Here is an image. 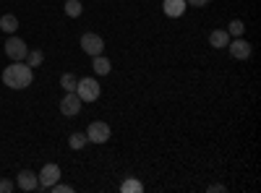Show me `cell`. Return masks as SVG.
Wrapping results in <instances>:
<instances>
[{
	"label": "cell",
	"mask_w": 261,
	"mask_h": 193,
	"mask_svg": "<svg viewBox=\"0 0 261 193\" xmlns=\"http://www.w3.org/2000/svg\"><path fill=\"white\" fill-rule=\"evenodd\" d=\"M58 180H60V167L55 162H50V164H45V167L39 170V190H47Z\"/></svg>",
	"instance_id": "6"
},
{
	"label": "cell",
	"mask_w": 261,
	"mask_h": 193,
	"mask_svg": "<svg viewBox=\"0 0 261 193\" xmlns=\"http://www.w3.org/2000/svg\"><path fill=\"white\" fill-rule=\"evenodd\" d=\"M84 13V6L79 3V0H65V16H71V18H79Z\"/></svg>",
	"instance_id": "16"
},
{
	"label": "cell",
	"mask_w": 261,
	"mask_h": 193,
	"mask_svg": "<svg viewBox=\"0 0 261 193\" xmlns=\"http://www.w3.org/2000/svg\"><path fill=\"white\" fill-rule=\"evenodd\" d=\"M81 50L86 52V55H102V50H105V39L99 37V34H94V32H86L84 37H81Z\"/></svg>",
	"instance_id": "5"
},
{
	"label": "cell",
	"mask_w": 261,
	"mask_h": 193,
	"mask_svg": "<svg viewBox=\"0 0 261 193\" xmlns=\"http://www.w3.org/2000/svg\"><path fill=\"white\" fill-rule=\"evenodd\" d=\"M34 81V68H29L24 60H11V66L3 71V84L8 89H27Z\"/></svg>",
	"instance_id": "1"
},
{
	"label": "cell",
	"mask_w": 261,
	"mask_h": 193,
	"mask_svg": "<svg viewBox=\"0 0 261 193\" xmlns=\"http://www.w3.org/2000/svg\"><path fill=\"white\" fill-rule=\"evenodd\" d=\"M86 139H89V144H105V141H110V125H107L105 120H94L89 123V128H86Z\"/></svg>",
	"instance_id": "3"
},
{
	"label": "cell",
	"mask_w": 261,
	"mask_h": 193,
	"mask_svg": "<svg viewBox=\"0 0 261 193\" xmlns=\"http://www.w3.org/2000/svg\"><path fill=\"white\" fill-rule=\"evenodd\" d=\"M60 87H63V92H76V87H79V78H76L73 73H65V76L60 78Z\"/></svg>",
	"instance_id": "19"
},
{
	"label": "cell",
	"mask_w": 261,
	"mask_h": 193,
	"mask_svg": "<svg viewBox=\"0 0 261 193\" xmlns=\"http://www.w3.org/2000/svg\"><path fill=\"white\" fill-rule=\"evenodd\" d=\"M227 50L235 60H248L251 58V42H246L243 37H235V39H230Z\"/></svg>",
	"instance_id": "8"
},
{
	"label": "cell",
	"mask_w": 261,
	"mask_h": 193,
	"mask_svg": "<svg viewBox=\"0 0 261 193\" xmlns=\"http://www.w3.org/2000/svg\"><path fill=\"white\" fill-rule=\"evenodd\" d=\"M92 71H94L97 76H107V73L113 71V63L107 60L105 55H94V58H92Z\"/></svg>",
	"instance_id": "12"
},
{
	"label": "cell",
	"mask_w": 261,
	"mask_h": 193,
	"mask_svg": "<svg viewBox=\"0 0 261 193\" xmlns=\"http://www.w3.org/2000/svg\"><path fill=\"white\" fill-rule=\"evenodd\" d=\"M186 8H188L186 0H162V11L167 18H180L186 13Z\"/></svg>",
	"instance_id": "10"
},
{
	"label": "cell",
	"mask_w": 261,
	"mask_h": 193,
	"mask_svg": "<svg viewBox=\"0 0 261 193\" xmlns=\"http://www.w3.org/2000/svg\"><path fill=\"white\" fill-rule=\"evenodd\" d=\"M16 185L21 190H39V175L32 173V170H21L16 175Z\"/></svg>",
	"instance_id": "9"
},
{
	"label": "cell",
	"mask_w": 261,
	"mask_h": 193,
	"mask_svg": "<svg viewBox=\"0 0 261 193\" xmlns=\"http://www.w3.org/2000/svg\"><path fill=\"white\" fill-rule=\"evenodd\" d=\"M47 190H53V193H73V185H65V183H53Z\"/></svg>",
	"instance_id": "20"
},
{
	"label": "cell",
	"mask_w": 261,
	"mask_h": 193,
	"mask_svg": "<svg viewBox=\"0 0 261 193\" xmlns=\"http://www.w3.org/2000/svg\"><path fill=\"white\" fill-rule=\"evenodd\" d=\"M76 94L81 102H97L99 94H102V87H99V81L92 78V76H86V78H79V87H76Z\"/></svg>",
	"instance_id": "2"
},
{
	"label": "cell",
	"mask_w": 261,
	"mask_h": 193,
	"mask_svg": "<svg viewBox=\"0 0 261 193\" xmlns=\"http://www.w3.org/2000/svg\"><path fill=\"white\" fill-rule=\"evenodd\" d=\"M24 63H27L29 68H39L42 63H45V52H42V50H29L27 58H24Z\"/></svg>",
	"instance_id": "14"
},
{
	"label": "cell",
	"mask_w": 261,
	"mask_h": 193,
	"mask_svg": "<svg viewBox=\"0 0 261 193\" xmlns=\"http://www.w3.org/2000/svg\"><path fill=\"white\" fill-rule=\"evenodd\" d=\"M120 190H123V193H141L144 185H141V180H136V178H125V180L120 183Z\"/></svg>",
	"instance_id": "15"
},
{
	"label": "cell",
	"mask_w": 261,
	"mask_h": 193,
	"mask_svg": "<svg viewBox=\"0 0 261 193\" xmlns=\"http://www.w3.org/2000/svg\"><path fill=\"white\" fill-rule=\"evenodd\" d=\"M186 3H188V6H193V8H204V6L209 3V0H186Z\"/></svg>",
	"instance_id": "22"
},
{
	"label": "cell",
	"mask_w": 261,
	"mask_h": 193,
	"mask_svg": "<svg viewBox=\"0 0 261 193\" xmlns=\"http://www.w3.org/2000/svg\"><path fill=\"white\" fill-rule=\"evenodd\" d=\"M27 52H29L27 42L21 39V37H16V34H8V39H6V55L11 60H24Z\"/></svg>",
	"instance_id": "4"
},
{
	"label": "cell",
	"mask_w": 261,
	"mask_h": 193,
	"mask_svg": "<svg viewBox=\"0 0 261 193\" xmlns=\"http://www.w3.org/2000/svg\"><path fill=\"white\" fill-rule=\"evenodd\" d=\"M206 190H209V193H225V185H220V183H214V185H209Z\"/></svg>",
	"instance_id": "23"
},
{
	"label": "cell",
	"mask_w": 261,
	"mask_h": 193,
	"mask_svg": "<svg viewBox=\"0 0 261 193\" xmlns=\"http://www.w3.org/2000/svg\"><path fill=\"white\" fill-rule=\"evenodd\" d=\"M209 45H212L214 50H227V45H230L227 29H214V32L209 34Z\"/></svg>",
	"instance_id": "11"
},
{
	"label": "cell",
	"mask_w": 261,
	"mask_h": 193,
	"mask_svg": "<svg viewBox=\"0 0 261 193\" xmlns=\"http://www.w3.org/2000/svg\"><path fill=\"white\" fill-rule=\"evenodd\" d=\"M227 34H230V37H243V34H246V24H243L241 18H232L230 26H227Z\"/></svg>",
	"instance_id": "18"
},
{
	"label": "cell",
	"mask_w": 261,
	"mask_h": 193,
	"mask_svg": "<svg viewBox=\"0 0 261 193\" xmlns=\"http://www.w3.org/2000/svg\"><path fill=\"white\" fill-rule=\"evenodd\" d=\"M81 99H79V94L76 92H65V97L60 99V113L63 115H68V118H73V115H79L81 113Z\"/></svg>",
	"instance_id": "7"
},
{
	"label": "cell",
	"mask_w": 261,
	"mask_h": 193,
	"mask_svg": "<svg viewBox=\"0 0 261 193\" xmlns=\"http://www.w3.org/2000/svg\"><path fill=\"white\" fill-rule=\"evenodd\" d=\"M86 144H89L86 133H71V136H68V146H71V149H76V152H79V149H84Z\"/></svg>",
	"instance_id": "17"
},
{
	"label": "cell",
	"mask_w": 261,
	"mask_h": 193,
	"mask_svg": "<svg viewBox=\"0 0 261 193\" xmlns=\"http://www.w3.org/2000/svg\"><path fill=\"white\" fill-rule=\"evenodd\" d=\"M0 29H3L6 34H16V29H18V18H16L13 13H6L3 18H0Z\"/></svg>",
	"instance_id": "13"
},
{
	"label": "cell",
	"mask_w": 261,
	"mask_h": 193,
	"mask_svg": "<svg viewBox=\"0 0 261 193\" xmlns=\"http://www.w3.org/2000/svg\"><path fill=\"white\" fill-rule=\"evenodd\" d=\"M16 185L11 183V180H6V178H0V193H11Z\"/></svg>",
	"instance_id": "21"
}]
</instances>
